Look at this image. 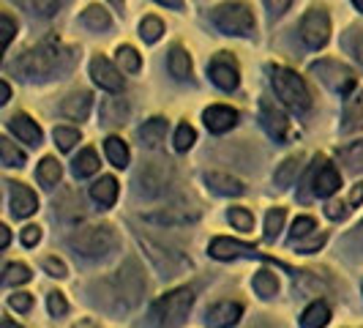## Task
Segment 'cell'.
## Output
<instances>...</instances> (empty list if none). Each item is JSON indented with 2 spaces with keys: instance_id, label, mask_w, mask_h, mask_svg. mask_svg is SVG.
Listing matches in <instances>:
<instances>
[{
  "instance_id": "6da1fadb",
  "label": "cell",
  "mask_w": 363,
  "mask_h": 328,
  "mask_svg": "<svg viewBox=\"0 0 363 328\" xmlns=\"http://www.w3.org/2000/svg\"><path fill=\"white\" fill-rule=\"evenodd\" d=\"M66 60H69V55H66V50H60L57 44H38V47L28 50L19 58L17 72L25 80H44V77L57 72Z\"/></svg>"
},
{
  "instance_id": "7a4b0ae2",
  "label": "cell",
  "mask_w": 363,
  "mask_h": 328,
  "mask_svg": "<svg viewBox=\"0 0 363 328\" xmlns=\"http://www.w3.org/2000/svg\"><path fill=\"white\" fill-rule=\"evenodd\" d=\"M194 304V293L191 288H178V290L167 293L159 298L150 310V326L153 328H178L186 320V315Z\"/></svg>"
},
{
  "instance_id": "3957f363",
  "label": "cell",
  "mask_w": 363,
  "mask_h": 328,
  "mask_svg": "<svg viewBox=\"0 0 363 328\" xmlns=\"http://www.w3.org/2000/svg\"><path fill=\"white\" fill-rule=\"evenodd\" d=\"M271 82H273V88H276V96H279L287 107L298 109V112L309 109L311 93H309V88H306V82H303L295 72L284 69V66H273Z\"/></svg>"
},
{
  "instance_id": "277c9868",
  "label": "cell",
  "mask_w": 363,
  "mask_h": 328,
  "mask_svg": "<svg viewBox=\"0 0 363 328\" xmlns=\"http://www.w3.org/2000/svg\"><path fill=\"white\" fill-rule=\"evenodd\" d=\"M69 244L74 246L77 255L85 257H104L115 249L118 238L112 233V227L101 224V227H79L77 233H72Z\"/></svg>"
},
{
  "instance_id": "5b68a950",
  "label": "cell",
  "mask_w": 363,
  "mask_h": 328,
  "mask_svg": "<svg viewBox=\"0 0 363 328\" xmlns=\"http://www.w3.org/2000/svg\"><path fill=\"white\" fill-rule=\"evenodd\" d=\"M213 25L227 36H252L255 33V14L246 3H221L213 11Z\"/></svg>"
},
{
  "instance_id": "8992f818",
  "label": "cell",
  "mask_w": 363,
  "mask_h": 328,
  "mask_svg": "<svg viewBox=\"0 0 363 328\" xmlns=\"http://www.w3.org/2000/svg\"><path fill=\"white\" fill-rule=\"evenodd\" d=\"M115 285H118L115 295H118V301H121L123 310H134V307L143 301V295H145V282H143L140 266H137L134 260H128L126 266L121 268Z\"/></svg>"
},
{
  "instance_id": "52a82bcc",
  "label": "cell",
  "mask_w": 363,
  "mask_h": 328,
  "mask_svg": "<svg viewBox=\"0 0 363 328\" xmlns=\"http://www.w3.org/2000/svg\"><path fill=\"white\" fill-rule=\"evenodd\" d=\"M140 238V244H143V249H145V255L150 257V263L164 273V276H178L183 268H189V260L178 252H172V249H164L162 244H156L153 238L143 236V233H137Z\"/></svg>"
},
{
  "instance_id": "ba28073f",
  "label": "cell",
  "mask_w": 363,
  "mask_h": 328,
  "mask_svg": "<svg viewBox=\"0 0 363 328\" xmlns=\"http://www.w3.org/2000/svg\"><path fill=\"white\" fill-rule=\"evenodd\" d=\"M311 74H317V77H320L325 85H330L333 91L347 93L355 85V74L350 72L345 63H339V60H320V63L311 66Z\"/></svg>"
},
{
  "instance_id": "9c48e42d",
  "label": "cell",
  "mask_w": 363,
  "mask_h": 328,
  "mask_svg": "<svg viewBox=\"0 0 363 328\" xmlns=\"http://www.w3.org/2000/svg\"><path fill=\"white\" fill-rule=\"evenodd\" d=\"M301 38L309 44L311 50H320L325 47V41L330 38V19L323 9H314L309 11L303 22H301Z\"/></svg>"
},
{
  "instance_id": "30bf717a",
  "label": "cell",
  "mask_w": 363,
  "mask_h": 328,
  "mask_svg": "<svg viewBox=\"0 0 363 328\" xmlns=\"http://www.w3.org/2000/svg\"><path fill=\"white\" fill-rule=\"evenodd\" d=\"M259 118H262V126L271 134L273 140H284L290 134V121L281 109L273 104L271 99H262L259 102Z\"/></svg>"
},
{
  "instance_id": "8fae6325",
  "label": "cell",
  "mask_w": 363,
  "mask_h": 328,
  "mask_svg": "<svg viewBox=\"0 0 363 328\" xmlns=\"http://www.w3.org/2000/svg\"><path fill=\"white\" fill-rule=\"evenodd\" d=\"M91 77L96 80V85H101L104 91L118 93L121 88H123V77H121V72L109 63L107 58H101V55L91 60Z\"/></svg>"
},
{
  "instance_id": "7c38bea8",
  "label": "cell",
  "mask_w": 363,
  "mask_h": 328,
  "mask_svg": "<svg viewBox=\"0 0 363 328\" xmlns=\"http://www.w3.org/2000/svg\"><path fill=\"white\" fill-rule=\"evenodd\" d=\"M211 80L216 82L221 91H235L238 88V66L227 53H221L211 63Z\"/></svg>"
},
{
  "instance_id": "4fadbf2b",
  "label": "cell",
  "mask_w": 363,
  "mask_h": 328,
  "mask_svg": "<svg viewBox=\"0 0 363 328\" xmlns=\"http://www.w3.org/2000/svg\"><path fill=\"white\" fill-rule=\"evenodd\" d=\"M240 315H243V307H240V304L221 301V304L208 310L205 323H208V328H233L238 320H240Z\"/></svg>"
},
{
  "instance_id": "5bb4252c",
  "label": "cell",
  "mask_w": 363,
  "mask_h": 328,
  "mask_svg": "<svg viewBox=\"0 0 363 328\" xmlns=\"http://www.w3.org/2000/svg\"><path fill=\"white\" fill-rule=\"evenodd\" d=\"M211 257H216V260H233V257H259L255 246H249V244H240V241H233V238H216L213 244H211Z\"/></svg>"
},
{
  "instance_id": "9a60e30c",
  "label": "cell",
  "mask_w": 363,
  "mask_h": 328,
  "mask_svg": "<svg viewBox=\"0 0 363 328\" xmlns=\"http://www.w3.org/2000/svg\"><path fill=\"white\" fill-rule=\"evenodd\" d=\"M36 208H38L36 195H33L28 186H22V183H11V214L19 219H25V217H30Z\"/></svg>"
},
{
  "instance_id": "2e32d148",
  "label": "cell",
  "mask_w": 363,
  "mask_h": 328,
  "mask_svg": "<svg viewBox=\"0 0 363 328\" xmlns=\"http://www.w3.org/2000/svg\"><path fill=\"white\" fill-rule=\"evenodd\" d=\"M202 118H205V126L211 129V131H216V134H221V131H227V129H233L238 124L235 109L221 107V104H216V107H208Z\"/></svg>"
},
{
  "instance_id": "e0dca14e",
  "label": "cell",
  "mask_w": 363,
  "mask_h": 328,
  "mask_svg": "<svg viewBox=\"0 0 363 328\" xmlns=\"http://www.w3.org/2000/svg\"><path fill=\"white\" fill-rule=\"evenodd\" d=\"M320 170H317V178H314V192L320 195V197H330L339 186H342V178H339V173L330 167V164H325L323 159H320Z\"/></svg>"
},
{
  "instance_id": "ac0fdd59",
  "label": "cell",
  "mask_w": 363,
  "mask_h": 328,
  "mask_svg": "<svg viewBox=\"0 0 363 328\" xmlns=\"http://www.w3.org/2000/svg\"><path fill=\"white\" fill-rule=\"evenodd\" d=\"M159 173V164H147L145 170L140 173V189L145 192V195H159L164 186H167V178H169V167L162 170V175H156Z\"/></svg>"
},
{
  "instance_id": "d6986e66",
  "label": "cell",
  "mask_w": 363,
  "mask_h": 328,
  "mask_svg": "<svg viewBox=\"0 0 363 328\" xmlns=\"http://www.w3.org/2000/svg\"><path fill=\"white\" fill-rule=\"evenodd\" d=\"M63 115H69L74 121H82V118H88V112H91V93L88 91H74L66 102H63Z\"/></svg>"
},
{
  "instance_id": "ffe728a7",
  "label": "cell",
  "mask_w": 363,
  "mask_h": 328,
  "mask_svg": "<svg viewBox=\"0 0 363 328\" xmlns=\"http://www.w3.org/2000/svg\"><path fill=\"white\" fill-rule=\"evenodd\" d=\"M9 126H11V131L17 134L19 140H25V143H30V146H38V143H41V129H38L36 121H30L28 115H14Z\"/></svg>"
},
{
  "instance_id": "44dd1931",
  "label": "cell",
  "mask_w": 363,
  "mask_h": 328,
  "mask_svg": "<svg viewBox=\"0 0 363 328\" xmlns=\"http://www.w3.org/2000/svg\"><path fill=\"white\" fill-rule=\"evenodd\" d=\"M150 222H159V224H181V222H189V219H197V211L186 208V205H172L167 211H159V214H147Z\"/></svg>"
},
{
  "instance_id": "7402d4cb",
  "label": "cell",
  "mask_w": 363,
  "mask_h": 328,
  "mask_svg": "<svg viewBox=\"0 0 363 328\" xmlns=\"http://www.w3.org/2000/svg\"><path fill=\"white\" fill-rule=\"evenodd\" d=\"M164 134H167V121L164 118H150V121H145V126L140 129V140L147 148L162 146Z\"/></svg>"
},
{
  "instance_id": "603a6c76",
  "label": "cell",
  "mask_w": 363,
  "mask_h": 328,
  "mask_svg": "<svg viewBox=\"0 0 363 328\" xmlns=\"http://www.w3.org/2000/svg\"><path fill=\"white\" fill-rule=\"evenodd\" d=\"M91 195L96 202H101V205L109 208V205H115V200H118V181H115L112 175H104L101 181L93 183Z\"/></svg>"
},
{
  "instance_id": "cb8c5ba5",
  "label": "cell",
  "mask_w": 363,
  "mask_h": 328,
  "mask_svg": "<svg viewBox=\"0 0 363 328\" xmlns=\"http://www.w3.org/2000/svg\"><path fill=\"white\" fill-rule=\"evenodd\" d=\"M205 181L216 189L218 195H243V183L233 178V175H224V173H208Z\"/></svg>"
},
{
  "instance_id": "d4e9b609",
  "label": "cell",
  "mask_w": 363,
  "mask_h": 328,
  "mask_svg": "<svg viewBox=\"0 0 363 328\" xmlns=\"http://www.w3.org/2000/svg\"><path fill=\"white\" fill-rule=\"evenodd\" d=\"M328 320H330V310H328L323 301H317V304H311L309 310L303 312L301 328H325Z\"/></svg>"
},
{
  "instance_id": "484cf974",
  "label": "cell",
  "mask_w": 363,
  "mask_h": 328,
  "mask_svg": "<svg viewBox=\"0 0 363 328\" xmlns=\"http://www.w3.org/2000/svg\"><path fill=\"white\" fill-rule=\"evenodd\" d=\"M104 151H107L109 162L115 164V167H121V170H123V167L128 164V148L121 137H109L107 143H104Z\"/></svg>"
},
{
  "instance_id": "4316f807",
  "label": "cell",
  "mask_w": 363,
  "mask_h": 328,
  "mask_svg": "<svg viewBox=\"0 0 363 328\" xmlns=\"http://www.w3.org/2000/svg\"><path fill=\"white\" fill-rule=\"evenodd\" d=\"M82 22H85L88 28H93V31H107L109 25H112V19H109V14L101 6H88V9L82 11Z\"/></svg>"
},
{
  "instance_id": "83f0119b",
  "label": "cell",
  "mask_w": 363,
  "mask_h": 328,
  "mask_svg": "<svg viewBox=\"0 0 363 328\" xmlns=\"http://www.w3.org/2000/svg\"><path fill=\"white\" fill-rule=\"evenodd\" d=\"M169 72H172L175 80H186L189 72H191V60H189V55H186L183 47H175L172 55H169Z\"/></svg>"
},
{
  "instance_id": "f1b7e54d",
  "label": "cell",
  "mask_w": 363,
  "mask_h": 328,
  "mask_svg": "<svg viewBox=\"0 0 363 328\" xmlns=\"http://www.w3.org/2000/svg\"><path fill=\"white\" fill-rule=\"evenodd\" d=\"M96 170H99V156H96L93 148H85V151L74 159V173H77L79 178H85V175H93Z\"/></svg>"
},
{
  "instance_id": "f546056e",
  "label": "cell",
  "mask_w": 363,
  "mask_h": 328,
  "mask_svg": "<svg viewBox=\"0 0 363 328\" xmlns=\"http://www.w3.org/2000/svg\"><path fill=\"white\" fill-rule=\"evenodd\" d=\"M345 131H355V129L363 126V93H358L350 104H347V115H345Z\"/></svg>"
},
{
  "instance_id": "4dcf8cb0",
  "label": "cell",
  "mask_w": 363,
  "mask_h": 328,
  "mask_svg": "<svg viewBox=\"0 0 363 328\" xmlns=\"http://www.w3.org/2000/svg\"><path fill=\"white\" fill-rule=\"evenodd\" d=\"M60 175H63V170H60L57 159H52V156L41 159V164H38V181L44 183V186H52V183H57V181H60Z\"/></svg>"
},
{
  "instance_id": "1f68e13d",
  "label": "cell",
  "mask_w": 363,
  "mask_h": 328,
  "mask_svg": "<svg viewBox=\"0 0 363 328\" xmlns=\"http://www.w3.org/2000/svg\"><path fill=\"white\" fill-rule=\"evenodd\" d=\"M22 9H28L30 14H38V17H52L57 11V6L63 0H17Z\"/></svg>"
},
{
  "instance_id": "d6a6232c",
  "label": "cell",
  "mask_w": 363,
  "mask_h": 328,
  "mask_svg": "<svg viewBox=\"0 0 363 328\" xmlns=\"http://www.w3.org/2000/svg\"><path fill=\"white\" fill-rule=\"evenodd\" d=\"M298 173H301V156H290L287 162L276 170V183L279 186H290L298 178Z\"/></svg>"
},
{
  "instance_id": "836d02e7",
  "label": "cell",
  "mask_w": 363,
  "mask_h": 328,
  "mask_svg": "<svg viewBox=\"0 0 363 328\" xmlns=\"http://www.w3.org/2000/svg\"><path fill=\"white\" fill-rule=\"evenodd\" d=\"M118 60H121L123 72H128V74L140 72V66H143V60H140V53H137L134 47H128V44L118 47Z\"/></svg>"
},
{
  "instance_id": "e575fe53",
  "label": "cell",
  "mask_w": 363,
  "mask_h": 328,
  "mask_svg": "<svg viewBox=\"0 0 363 328\" xmlns=\"http://www.w3.org/2000/svg\"><path fill=\"white\" fill-rule=\"evenodd\" d=\"M0 159L9 164V167H22L25 164V153L14 143H9L6 137H0Z\"/></svg>"
},
{
  "instance_id": "d590c367",
  "label": "cell",
  "mask_w": 363,
  "mask_h": 328,
  "mask_svg": "<svg viewBox=\"0 0 363 328\" xmlns=\"http://www.w3.org/2000/svg\"><path fill=\"white\" fill-rule=\"evenodd\" d=\"M255 290L262 295V298H273L276 293H279V282H276V276L268 271H259L255 276Z\"/></svg>"
},
{
  "instance_id": "8d00e7d4",
  "label": "cell",
  "mask_w": 363,
  "mask_h": 328,
  "mask_svg": "<svg viewBox=\"0 0 363 328\" xmlns=\"http://www.w3.org/2000/svg\"><path fill=\"white\" fill-rule=\"evenodd\" d=\"M28 279H30V268L22 266V263H11V266L6 268V273H3V282L11 285V288H14V285H25Z\"/></svg>"
},
{
  "instance_id": "74e56055",
  "label": "cell",
  "mask_w": 363,
  "mask_h": 328,
  "mask_svg": "<svg viewBox=\"0 0 363 328\" xmlns=\"http://www.w3.org/2000/svg\"><path fill=\"white\" fill-rule=\"evenodd\" d=\"M164 33V25L159 17H145L143 19V25H140V36L145 38V41H159Z\"/></svg>"
},
{
  "instance_id": "f35d334b",
  "label": "cell",
  "mask_w": 363,
  "mask_h": 328,
  "mask_svg": "<svg viewBox=\"0 0 363 328\" xmlns=\"http://www.w3.org/2000/svg\"><path fill=\"white\" fill-rule=\"evenodd\" d=\"M55 143H57L60 151H72L74 143H79V131H77V129L57 126L55 129Z\"/></svg>"
},
{
  "instance_id": "ab89813d",
  "label": "cell",
  "mask_w": 363,
  "mask_h": 328,
  "mask_svg": "<svg viewBox=\"0 0 363 328\" xmlns=\"http://www.w3.org/2000/svg\"><path fill=\"white\" fill-rule=\"evenodd\" d=\"M284 208H273L271 214H268V219H265V238L268 241H273V238L279 236V230H281V224H284Z\"/></svg>"
},
{
  "instance_id": "60d3db41",
  "label": "cell",
  "mask_w": 363,
  "mask_h": 328,
  "mask_svg": "<svg viewBox=\"0 0 363 328\" xmlns=\"http://www.w3.org/2000/svg\"><path fill=\"white\" fill-rule=\"evenodd\" d=\"M230 222L235 224L238 230H243V233H249V230H255V217L249 214V211H243V208H230Z\"/></svg>"
},
{
  "instance_id": "b9f144b4",
  "label": "cell",
  "mask_w": 363,
  "mask_h": 328,
  "mask_svg": "<svg viewBox=\"0 0 363 328\" xmlns=\"http://www.w3.org/2000/svg\"><path fill=\"white\" fill-rule=\"evenodd\" d=\"M14 33H17V22H14L11 17H6V14H0V55H3V50L11 44Z\"/></svg>"
},
{
  "instance_id": "7bdbcfd3",
  "label": "cell",
  "mask_w": 363,
  "mask_h": 328,
  "mask_svg": "<svg viewBox=\"0 0 363 328\" xmlns=\"http://www.w3.org/2000/svg\"><path fill=\"white\" fill-rule=\"evenodd\" d=\"M194 140H197V134H194V129L189 126V124L178 126V131H175V148L178 151H189V148L194 146Z\"/></svg>"
},
{
  "instance_id": "ee69618b",
  "label": "cell",
  "mask_w": 363,
  "mask_h": 328,
  "mask_svg": "<svg viewBox=\"0 0 363 328\" xmlns=\"http://www.w3.org/2000/svg\"><path fill=\"white\" fill-rule=\"evenodd\" d=\"M342 159H345L352 170H361L363 167V143H355V146H350L342 151Z\"/></svg>"
},
{
  "instance_id": "f6af8a7d",
  "label": "cell",
  "mask_w": 363,
  "mask_h": 328,
  "mask_svg": "<svg viewBox=\"0 0 363 328\" xmlns=\"http://www.w3.org/2000/svg\"><path fill=\"white\" fill-rule=\"evenodd\" d=\"M311 230H314V219H311V217L295 219V224H292V241H298V238L309 236Z\"/></svg>"
},
{
  "instance_id": "bcb514c9",
  "label": "cell",
  "mask_w": 363,
  "mask_h": 328,
  "mask_svg": "<svg viewBox=\"0 0 363 328\" xmlns=\"http://www.w3.org/2000/svg\"><path fill=\"white\" fill-rule=\"evenodd\" d=\"M50 312H52L55 317H63L66 312H69V304H66V298H63V293H50Z\"/></svg>"
},
{
  "instance_id": "7dc6e473",
  "label": "cell",
  "mask_w": 363,
  "mask_h": 328,
  "mask_svg": "<svg viewBox=\"0 0 363 328\" xmlns=\"http://www.w3.org/2000/svg\"><path fill=\"white\" fill-rule=\"evenodd\" d=\"M9 304H11V310L17 312H28L30 307H33V298L28 295V293H14L11 298H9Z\"/></svg>"
},
{
  "instance_id": "c3c4849f",
  "label": "cell",
  "mask_w": 363,
  "mask_h": 328,
  "mask_svg": "<svg viewBox=\"0 0 363 328\" xmlns=\"http://www.w3.org/2000/svg\"><path fill=\"white\" fill-rule=\"evenodd\" d=\"M292 244H295L301 252H314V249H320V246L325 244V236L320 233V236H311L309 241H301V238H298V241H292Z\"/></svg>"
},
{
  "instance_id": "681fc988",
  "label": "cell",
  "mask_w": 363,
  "mask_h": 328,
  "mask_svg": "<svg viewBox=\"0 0 363 328\" xmlns=\"http://www.w3.org/2000/svg\"><path fill=\"white\" fill-rule=\"evenodd\" d=\"M38 241H41V227L30 224V227L22 230V244H25V246H36Z\"/></svg>"
},
{
  "instance_id": "f907efd6",
  "label": "cell",
  "mask_w": 363,
  "mask_h": 328,
  "mask_svg": "<svg viewBox=\"0 0 363 328\" xmlns=\"http://www.w3.org/2000/svg\"><path fill=\"white\" fill-rule=\"evenodd\" d=\"M44 268L52 273V276H57V279H63V276H66V266H63L57 257H47V260H44Z\"/></svg>"
},
{
  "instance_id": "816d5d0a",
  "label": "cell",
  "mask_w": 363,
  "mask_h": 328,
  "mask_svg": "<svg viewBox=\"0 0 363 328\" xmlns=\"http://www.w3.org/2000/svg\"><path fill=\"white\" fill-rule=\"evenodd\" d=\"M290 3L292 0H268V6H271L273 14H284V11L290 9Z\"/></svg>"
},
{
  "instance_id": "f5cc1de1",
  "label": "cell",
  "mask_w": 363,
  "mask_h": 328,
  "mask_svg": "<svg viewBox=\"0 0 363 328\" xmlns=\"http://www.w3.org/2000/svg\"><path fill=\"white\" fill-rule=\"evenodd\" d=\"M325 214H328L330 219H339L342 214H345V205H342V202H330V205H328Z\"/></svg>"
},
{
  "instance_id": "db71d44e",
  "label": "cell",
  "mask_w": 363,
  "mask_h": 328,
  "mask_svg": "<svg viewBox=\"0 0 363 328\" xmlns=\"http://www.w3.org/2000/svg\"><path fill=\"white\" fill-rule=\"evenodd\" d=\"M350 202L352 205H358V202H363V183H358L352 192H350Z\"/></svg>"
},
{
  "instance_id": "11a10c76",
  "label": "cell",
  "mask_w": 363,
  "mask_h": 328,
  "mask_svg": "<svg viewBox=\"0 0 363 328\" xmlns=\"http://www.w3.org/2000/svg\"><path fill=\"white\" fill-rule=\"evenodd\" d=\"M352 50H355V55H358V60L363 63V33H358V36L352 38Z\"/></svg>"
},
{
  "instance_id": "9f6ffc18",
  "label": "cell",
  "mask_w": 363,
  "mask_h": 328,
  "mask_svg": "<svg viewBox=\"0 0 363 328\" xmlns=\"http://www.w3.org/2000/svg\"><path fill=\"white\" fill-rule=\"evenodd\" d=\"M9 241H11L9 227H6V224H0V249H3V246H9Z\"/></svg>"
},
{
  "instance_id": "6f0895ef",
  "label": "cell",
  "mask_w": 363,
  "mask_h": 328,
  "mask_svg": "<svg viewBox=\"0 0 363 328\" xmlns=\"http://www.w3.org/2000/svg\"><path fill=\"white\" fill-rule=\"evenodd\" d=\"M9 99H11V88L6 82H0V104H6Z\"/></svg>"
},
{
  "instance_id": "680465c9",
  "label": "cell",
  "mask_w": 363,
  "mask_h": 328,
  "mask_svg": "<svg viewBox=\"0 0 363 328\" xmlns=\"http://www.w3.org/2000/svg\"><path fill=\"white\" fill-rule=\"evenodd\" d=\"M162 6H169V9H183V0H159Z\"/></svg>"
},
{
  "instance_id": "91938a15",
  "label": "cell",
  "mask_w": 363,
  "mask_h": 328,
  "mask_svg": "<svg viewBox=\"0 0 363 328\" xmlns=\"http://www.w3.org/2000/svg\"><path fill=\"white\" fill-rule=\"evenodd\" d=\"M0 328H19L17 323H9V320H3V323H0Z\"/></svg>"
},
{
  "instance_id": "94428289",
  "label": "cell",
  "mask_w": 363,
  "mask_h": 328,
  "mask_svg": "<svg viewBox=\"0 0 363 328\" xmlns=\"http://www.w3.org/2000/svg\"><path fill=\"white\" fill-rule=\"evenodd\" d=\"M109 3H112L115 9H123V0H109Z\"/></svg>"
},
{
  "instance_id": "6125c7cd",
  "label": "cell",
  "mask_w": 363,
  "mask_h": 328,
  "mask_svg": "<svg viewBox=\"0 0 363 328\" xmlns=\"http://www.w3.org/2000/svg\"><path fill=\"white\" fill-rule=\"evenodd\" d=\"M352 3H355V6H358V9L363 11V0H352Z\"/></svg>"
},
{
  "instance_id": "be15d7a7",
  "label": "cell",
  "mask_w": 363,
  "mask_h": 328,
  "mask_svg": "<svg viewBox=\"0 0 363 328\" xmlns=\"http://www.w3.org/2000/svg\"><path fill=\"white\" fill-rule=\"evenodd\" d=\"M361 233H363V224H361Z\"/></svg>"
}]
</instances>
